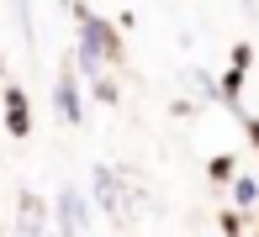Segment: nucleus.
Returning a JSON list of instances; mask_svg holds the SVG:
<instances>
[{
    "mask_svg": "<svg viewBox=\"0 0 259 237\" xmlns=\"http://www.w3.org/2000/svg\"><path fill=\"white\" fill-rule=\"evenodd\" d=\"M58 227L64 232H90V211H85V200H79L74 190L58 195Z\"/></svg>",
    "mask_w": 259,
    "mask_h": 237,
    "instance_id": "nucleus-1",
    "label": "nucleus"
},
{
    "mask_svg": "<svg viewBox=\"0 0 259 237\" xmlns=\"http://www.w3.org/2000/svg\"><path fill=\"white\" fill-rule=\"evenodd\" d=\"M6 127H11V137H27V132H32V122H27V95H21L16 85L6 90Z\"/></svg>",
    "mask_w": 259,
    "mask_h": 237,
    "instance_id": "nucleus-2",
    "label": "nucleus"
},
{
    "mask_svg": "<svg viewBox=\"0 0 259 237\" xmlns=\"http://www.w3.org/2000/svg\"><path fill=\"white\" fill-rule=\"evenodd\" d=\"M53 100H58V111H64V122H79V116H85V111H79V95H74V79H58V85H53Z\"/></svg>",
    "mask_w": 259,
    "mask_h": 237,
    "instance_id": "nucleus-3",
    "label": "nucleus"
},
{
    "mask_svg": "<svg viewBox=\"0 0 259 237\" xmlns=\"http://www.w3.org/2000/svg\"><path fill=\"white\" fill-rule=\"evenodd\" d=\"M16 227L21 232H42V227H48V216H42V200H21V221H16Z\"/></svg>",
    "mask_w": 259,
    "mask_h": 237,
    "instance_id": "nucleus-4",
    "label": "nucleus"
},
{
    "mask_svg": "<svg viewBox=\"0 0 259 237\" xmlns=\"http://www.w3.org/2000/svg\"><path fill=\"white\" fill-rule=\"evenodd\" d=\"M79 37H85V32H79ZM79 69L96 79V69H101V42H96V37H85V42H79Z\"/></svg>",
    "mask_w": 259,
    "mask_h": 237,
    "instance_id": "nucleus-5",
    "label": "nucleus"
},
{
    "mask_svg": "<svg viewBox=\"0 0 259 237\" xmlns=\"http://www.w3.org/2000/svg\"><path fill=\"white\" fill-rule=\"evenodd\" d=\"M233 195H238V206H254V200H259V185H254V180H238V185H233Z\"/></svg>",
    "mask_w": 259,
    "mask_h": 237,
    "instance_id": "nucleus-6",
    "label": "nucleus"
},
{
    "mask_svg": "<svg viewBox=\"0 0 259 237\" xmlns=\"http://www.w3.org/2000/svg\"><path fill=\"white\" fill-rule=\"evenodd\" d=\"M233 174V158H211V180H228Z\"/></svg>",
    "mask_w": 259,
    "mask_h": 237,
    "instance_id": "nucleus-7",
    "label": "nucleus"
}]
</instances>
